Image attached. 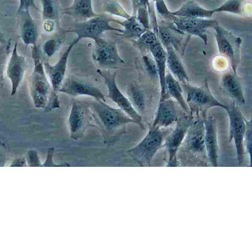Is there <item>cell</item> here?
Here are the masks:
<instances>
[{"instance_id": "e0dca14e", "label": "cell", "mask_w": 252, "mask_h": 252, "mask_svg": "<svg viewBox=\"0 0 252 252\" xmlns=\"http://www.w3.org/2000/svg\"><path fill=\"white\" fill-rule=\"evenodd\" d=\"M179 117L174 100L168 98L160 99L151 126L165 128L176 123Z\"/></svg>"}, {"instance_id": "3957f363", "label": "cell", "mask_w": 252, "mask_h": 252, "mask_svg": "<svg viewBox=\"0 0 252 252\" xmlns=\"http://www.w3.org/2000/svg\"><path fill=\"white\" fill-rule=\"evenodd\" d=\"M164 133L161 128L150 126L143 139L127 153L138 165L150 166L158 152L163 146Z\"/></svg>"}, {"instance_id": "836d02e7", "label": "cell", "mask_w": 252, "mask_h": 252, "mask_svg": "<svg viewBox=\"0 0 252 252\" xmlns=\"http://www.w3.org/2000/svg\"><path fill=\"white\" fill-rule=\"evenodd\" d=\"M27 165L29 166H42L37 152L34 150H29L26 157Z\"/></svg>"}, {"instance_id": "277c9868", "label": "cell", "mask_w": 252, "mask_h": 252, "mask_svg": "<svg viewBox=\"0 0 252 252\" xmlns=\"http://www.w3.org/2000/svg\"><path fill=\"white\" fill-rule=\"evenodd\" d=\"M80 40V39L76 37L72 41L54 65L50 64L48 62H44L43 64L45 73L48 78L53 92L46 107L48 111L60 107L58 93L64 79L68 56L72 48Z\"/></svg>"}, {"instance_id": "8992f818", "label": "cell", "mask_w": 252, "mask_h": 252, "mask_svg": "<svg viewBox=\"0 0 252 252\" xmlns=\"http://www.w3.org/2000/svg\"><path fill=\"white\" fill-rule=\"evenodd\" d=\"M97 72L104 79L107 87V97L116 103L139 127L144 129L140 114L134 108L127 97L121 92L116 82V72L112 73L109 69H97Z\"/></svg>"}, {"instance_id": "5bb4252c", "label": "cell", "mask_w": 252, "mask_h": 252, "mask_svg": "<svg viewBox=\"0 0 252 252\" xmlns=\"http://www.w3.org/2000/svg\"><path fill=\"white\" fill-rule=\"evenodd\" d=\"M59 92L73 97L88 95L105 102L104 94L97 87L73 76H68L64 79Z\"/></svg>"}, {"instance_id": "52a82bcc", "label": "cell", "mask_w": 252, "mask_h": 252, "mask_svg": "<svg viewBox=\"0 0 252 252\" xmlns=\"http://www.w3.org/2000/svg\"><path fill=\"white\" fill-rule=\"evenodd\" d=\"M93 121V115L88 102L72 98L68 118L70 138L73 140L82 138Z\"/></svg>"}, {"instance_id": "9c48e42d", "label": "cell", "mask_w": 252, "mask_h": 252, "mask_svg": "<svg viewBox=\"0 0 252 252\" xmlns=\"http://www.w3.org/2000/svg\"><path fill=\"white\" fill-rule=\"evenodd\" d=\"M229 121V141L233 140L235 145L238 162L241 165L244 158V135L246 120L238 106L235 104L227 105L225 109Z\"/></svg>"}, {"instance_id": "1f68e13d", "label": "cell", "mask_w": 252, "mask_h": 252, "mask_svg": "<svg viewBox=\"0 0 252 252\" xmlns=\"http://www.w3.org/2000/svg\"><path fill=\"white\" fill-rule=\"evenodd\" d=\"M61 43V40L55 39L46 41L43 47L44 52L48 57H52L58 49Z\"/></svg>"}, {"instance_id": "2e32d148", "label": "cell", "mask_w": 252, "mask_h": 252, "mask_svg": "<svg viewBox=\"0 0 252 252\" xmlns=\"http://www.w3.org/2000/svg\"><path fill=\"white\" fill-rule=\"evenodd\" d=\"M17 47L16 43L6 68V74L11 84L10 95L12 96L17 92L27 67L25 57L18 53Z\"/></svg>"}, {"instance_id": "f35d334b", "label": "cell", "mask_w": 252, "mask_h": 252, "mask_svg": "<svg viewBox=\"0 0 252 252\" xmlns=\"http://www.w3.org/2000/svg\"><path fill=\"white\" fill-rule=\"evenodd\" d=\"M10 166L24 167L28 166L26 158H18L13 160Z\"/></svg>"}, {"instance_id": "d590c367", "label": "cell", "mask_w": 252, "mask_h": 252, "mask_svg": "<svg viewBox=\"0 0 252 252\" xmlns=\"http://www.w3.org/2000/svg\"><path fill=\"white\" fill-rule=\"evenodd\" d=\"M133 8V14L135 15L138 9L144 8L149 11L150 14L152 13L149 0H131Z\"/></svg>"}, {"instance_id": "4fadbf2b", "label": "cell", "mask_w": 252, "mask_h": 252, "mask_svg": "<svg viewBox=\"0 0 252 252\" xmlns=\"http://www.w3.org/2000/svg\"><path fill=\"white\" fill-rule=\"evenodd\" d=\"M187 152L200 159L203 165L209 162L205 145V126L203 122L193 123L189 127L183 142Z\"/></svg>"}, {"instance_id": "ffe728a7", "label": "cell", "mask_w": 252, "mask_h": 252, "mask_svg": "<svg viewBox=\"0 0 252 252\" xmlns=\"http://www.w3.org/2000/svg\"><path fill=\"white\" fill-rule=\"evenodd\" d=\"M165 49L166 52V66L170 73L181 83L189 82L188 75L177 51L171 45L166 47Z\"/></svg>"}, {"instance_id": "9a60e30c", "label": "cell", "mask_w": 252, "mask_h": 252, "mask_svg": "<svg viewBox=\"0 0 252 252\" xmlns=\"http://www.w3.org/2000/svg\"><path fill=\"white\" fill-rule=\"evenodd\" d=\"M181 84L186 92L187 102L189 103L199 107H219L225 110L226 109L227 105L220 102L205 89L192 85L189 82Z\"/></svg>"}, {"instance_id": "44dd1931", "label": "cell", "mask_w": 252, "mask_h": 252, "mask_svg": "<svg viewBox=\"0 0 252 252\" xmlns=\"http://www.w3.org/2000/svg\"><path fill=\"white\" fill-rule=\"evenodd\" d=\"M221 85L224 92L237 103H245L244 92L235 74L226 73L223 74L221 79Z\"/></svg>"}, {"instance_id": "30bf717a", "label": "cell", "mask_w": 252, "mask_h": 252, "mask_svg": "<svg viewBox=\"0 0 252 252\" xmlns=\"http://www.w3.org/2000/svg\"><path fill=\"white\" fill-rule=\"evenodd\" d=\"M94 42L92 57L101 68L115 69L125 63L119 54L115 41L101 37Z\"/></svg>"}, {"instance_id": "83f0119b", "label": "cell", "mask_w": 252, "mask_h": 252, "mask_svg": "<svg viewBox=\"0 0 252 252\" xmlns=\"http://www.w3.org/2000/svg\"><path fill=\"white\" fill-rule=\"evenodd\" d=\"M245 0H226L222 4L214 9L215 12H225L244 15Z\"/></svg>"}, {"instance_id": "e575fe53", "label": "cell", "mask_w": 252, "mask_h": 252, "mask_svg": "<svg viewBox=\"0 0 252 252\" xmlns=\"http://www.w3.org/2000/svg\"><path fill=\"white\" fill-rule=\"evenodd\" d=\"M143 60L148 73L153 76H158L156 64L153 57L145 55L143 57Z\"/></svg>"}, {"instance_id": "6da1fadb", "label": "cell", "mask_w": 252, "mask_h": 252, "mask_svg": "<svg viewBox=\"0 0 252 252\" xmlns=\"http://www.w3.org/2000/svg\"><path fill=\"white\" fill-rule=\"evenodd\" d=\"M93 121L100 128L104 143L115 144L126 133L128 124H135L134 121L121 108L112 107L105 102L95 99L88 101Z\"/></svg>"}, {"instance_id": "ac0fdd59", "label": "cell", "mask_w": 252, "mask_h": 252, "mask_svg": "<svg viewBox=\"0 0 252 252\" xmlns=\"http://www.w3.org/2000/svg\"><path fill=\"white\" fill-rule=\"evenodd\" d=\"M205 126V145L207 158L213 166L218 165V143L217 125L215 119L208 116L204 121Z\"/></svg>"}, {"instance_id": "4316f807", "label": "cell", "mask_w": 252, "mask_h": 252, "mask_svg": "<svg viewBox=\"0 0 252 252\" xmlns=\"http://www.w3.org/2000/svg\"><path fill=\"white\" fill-rule=\"evenodd\" d=\"M127 98L134 108L139 113L143 112L146 106V99L142 90L135 84L127 86Z\"/></svg>"}, {"instance_id": "f546056e", "label": "cell", "mask_w": 252, "mask_h": 252, "mask_svg": "<svg viewBox=\"0 0 252 252\" xmlns=\"http://www.w3.org/2000/svg\"><path fill=\"white\" fill-rule=\"evenodd\" d=\"M159 40L158 34L151 29L146 30L138 38L133 41L141 49H148Z\"/></svg>"}, {"instance_id": "74e56055", "label": "cell", "mask_w": 252, "mask_h": 252, "mask_svg": "<svg viewBox=\"0 0 252 252\" xmlns=\"http://www.w3.org/2000/svg\"><path fill=\"white\" fill-rule=\"evenodd\" d=\"M5 63V56L0 54V90L2 88L3 82V70Z\"/></svg>"}, {"instance_id": "4dcf8cb0", "label": "cell", "mask_w": 252, "mask_h": 252, "mask_svg": "<svg viewBox=\"0 0 252 252\" xmlns=\"http://www.w3.org/2000/svg\"><path fill=\"white\" fill-rule=\"evenodd\" d=\"M44 18L48 20L57 19L59 11L54 0H41Z\"/></svg>"}, {"instance_id": "603a6c76", "label": "cell", "mask_w": 252, "mask_h": 252, "mask_svg": "<svg viewBox=\"0 0 252 252\" xmlns=\"http://www.w3.org/2000/svg\"><path fill=\"white\" fill-rule=\"evenodd\" d=\"M63 12L77 20H85L100 15L93 10L92 0H74L69 7L63 9Z\"/></svg>"}, {"instance_id": "d6a6232c", "label": "cell", "mask_w": 252, "mask_h": 252, "mask_svg": "<svg viewBox=\"0 0 252 252\" xmlns=\"http://www.w3.org/2000/svg\"><path fill=\"white\" fill-rule=\"evenodd\" d=\"M252 121H246V130L244 135V144L248 152L251 154L252 147Z\"/></svg>"}, {"instance_id": "ba28073f", "label": "cell", "mask_w": 252, "mask_h": 252, "mask_svg": "<svg viewBox=\"0 0 252 252\" xmlns=\"http://www.w3.org/2000/svg\"><path fill=\"white\" fill-rule=\"evenodd\" d=\"M213 29L219 53L227 59L236 74L239 62L241 39L221 27L219 24Z\"/></svg>"}, {"instance_id": "cb8c5ba5", "label": "cell", "mask_w": 252, "mask_h": 252, "mask_svg": "<svg viewBox=\"0 0 252 252\" xmlns=\"http://www.w3.org/2000/svg\"><path fill=\"white\" fill-rule=\"evenodd\" d=\"M184 35L185 34L171 28L163 21L158 25V36L164 48L171 45L176 51H179L181 46V36Z\"/></svg>"}, {"instance_id": "f1b7e54d", "label": "cell", "mask_w": 252, "mask_h": 252, "mask_svg": "<svg viewBox=\"0 0 252 252\" xmlns=\"http://www.w3.org/2000/svg\"><path fill=\"white\" fill-rule=\"evenodd\" d=\"M37 30L35 25L30 18L25 20L22 30V38L28 45H36Z\"/></svg>"}, {"instance_id": "7402d4cb", "label": "cell", "mask_w": 252, "mask_h": 252, "mask_svg": "<svg viewBox=\"0 0 252 252\" xmlns=\"http://www.w3.org/2000/svg\"><path fill=\"white\" fill-rule=\"evenodd\" d=\"M172 14L176 16L209 19L215 13L213 9H206L194 0H189L183 3L181 7Z\"/></svg>"}, {"instance_id": "8fae6325", "label": "cell", "mask_w": 252, "mask_h": 252, "mask_svg": "<svg viewBox=\"0 0 252 252\" xmlns=\"http://www.w3.org/2000/svg\"><path fill=\"white\" fill-rule=\"evenodd\" d=\"M167 23H172L177 30L189 35L197 36L206 45L208 42L207 32L219 24L215 20L189 18L172 15Z\"/></svg>"}, {"instance_id": "7c38bea8", "label": "cell", "mask_w": 252, "mask_h": 252, "mask_svg": "<svg viewBox=\"0 0 252 252\" xmlns=\"http://www.w3.org/2000/svg\"><path fill=\"white\" fill-rule=\"evenodd\" d=\"M174 130L166 138L163 145L168 154L166 166L173 167L178 165L177 154L184 140L187 132L193 123L191 119L187 116L179 117Z\"/></svg>"}, {"instance_id": "8d00e7d4", "label": "cell", "mask_w": 252, "mask_h": 252, "mask_svg": "<svg viewBox=\"0 0 252 252\" xmlns=\"http://www.w3.org/2000/svg\"><path fill=\"white\" fill-rule=\"evenodd\" d=\"M54 151V148H49L47 151V156L44 163L42 164V166H57L54 164L52 160V157Z\"/></svg>"}, {"instance_id": "484cf974", "label": "cell", "mask_w": 252, "mask_h": 252, "mask_svg": "<svg viewBox=\"0 0 252 252\" xmlns=\"http://www.w3.org/2000/svg\"><path fill=\"white\" fill-rule=\"evenodd\" d=\"M115 23L121 25L124 28L123 32L119 35L132 41L136 40L147 30L140 22L136 15L130 16L123 21L116 19Z\"/></svg>"}, {"instance_id": "d4e9b609", "label": "cell", "mask_w": 252, "mask_h": 252, "mask_svg": "<svg viewBox=\"0 0 252 252\" xmlns=\"http://www.w3.org/2000/svg\"><path fill=\"white\" fill-rule=\"evenodd\" d=\"M165 83L166 93L175 100L185 112H189V106L184 97L183 89L181 83L170 72L166 73Z\"/></svg>"}, {"instance_id": "ab89813d", "label": "cell", "mask_w": 252, "mask_h": 252, "mask_svg": "<svg viewBox=\"0 0 252 252\" xmlns=\"http://www.w3.org/2000/svg\"><path fill=\"white\" fill-rule=\"evenodd\" d=\"M5 147L4 144L0 141V166L4 165L6 161Z\"/></svg>"}, {"instance_id": "d6986e66", "label": "cell", "mask_w": 252, "mask_h": 252, "mask_svg": "<svg viewBox=\"0 0 252 252\" xmlns=\"http://www.w3.org/2000/svg\"><path fill=\"white\" fill-rule=\"evenodd\" d=\"M150 51L157 68L158 76L159 78L160 88V98L162 99L166 98L167 93L165 88V77L166 68V52L159 40L151 46Z\"/></svg>"}, {"instance_id": "7a4b0ae2", "label": "cell", "mask_w": 252, "mask_h": 252, "mask_svg": "<svg viewBox=\"0 0 252 252\" xmlns=\"http://www.w3.org/2000/svg\"><path fill=\"white\" fill-rule=\"evenodd\" d=\"M32 58L34 66L29 79L30 94L35 107L45 109L53 92L36 45L33 46Z\"/></svg>"}, {"instance_id": "60d3db41", "label": "cell", "mask_w": 252, "mask_h": 252, "mask_svg": "<svg viewBox=\"0 0 252 252\" xmlns=\"http://www.w3.org/2000/svg\"><path fill=\"white\" fill-rule=\"evenodd\" d=\"M31 1L32 0H20V6L18 10L19 11L27 10Z\"/></svg>"}, {"instance_id": "5b68a950", "label": "cell", "mask_w": 252, "mask_h": 252, "mask_svg": "<svg viewBox=\"0 0 252 252\" xmlns=\"http://www.w3.org/2000/svg\"><path fill=\"white\" fill-rule=\"evenodd\" d=\"M115 20L113 18L100 14L84 21L76 22L65 32L76 34L80 40L90 38L95 40L102 37L103 34L107 31L122 33L123 30L116 28L110 25V22H115Z\"/></svg>"}]
</instances>
